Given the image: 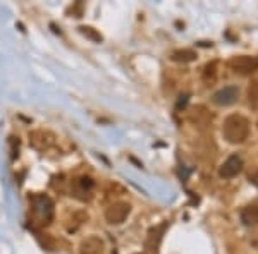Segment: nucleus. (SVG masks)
I'll use <instances>...</instances> for the list:
<instances>
[{
  "label": "nucleus",
  "instance_id": "nucleus-8",
  "mask_svg": "<svg viewBox=\"0 0 258 254\" xmlns=\"http://www.w3.org/2000/svg\"><path fill=\"white\" fill-rule=\"evenodd\" d=\"M167 222H164L162 225H159V227H155V228H150V232H148V237H147V249L148 251H152V252H157V247H159V244H160V240H162V235H164V232H165V228H167Z\"/></svg>",
  "mask_w": 258,
  "mask_h": 254
},
{
  "label": "nucleus",
  "instance_id": "nucleus-11",
  "mask_svg": "<svg viewBox=\"0 0 258 254\" xmlns=\"http://www.w3.org/2000/svg\"><path fill=\"white\" fill-rule=\"evenodd\" d=\"M197 59V53L195 50H189V48H184V50H176L172 53V60L176 62H191Z\"/></svg>",
  "mask_w": 258,
  "mask_h": 254
},
{
  "label": "nucleus",
  "instance_id": "nucleus-13",
  "mask_svg": "<svg viewBox=\"0 0 258 254\" xmlns=\"http://www.w3.org/2000/svg\"><path fill=\"white\" fill-rule=\"evenodd\" d=\"M80 30H81V33H83V35H85V36H88V38L95 40V41H102V36H100L98 33L93 30V28H86V26H81Z\"/></svg>",
  "mask_w": 258,
  "mask_h": 254
},
{
  "label": "nucleus",
  "instance_id": "nucleus-9",
  "mask_svg": "<svg viewBox=\"0 0 258 254\" xmlns=\"http://www.w3.org/2000/svg\"><path fill=\"white\" fill-rule=\"evenodd\" d=\"M241 220L244 225H256L258 227V205H249L241 211Z\"/></svg>",
  "mask_w": 258,
  "mask_h": 254
},
{
  "label": "nucleus",
  "instance_id": "nucleus-12",
  "mask_svg": "<svg viewBox=\"0 0 258 254\" xmlns=\"http://www.w3.org/2000/svg\"><path fill=\"white\" fill-rule=\"evenodd\" d=\"M248 100L253 107H258V81L251 82V86L248 88Z\"/></svg>",
  "mask_w": 258,
  "mask_h": 254
},
{
  "label": "nucleus",
  "instance_id": "nucleus-14",
  "mask_svg": "<svg viewBox=\"0 0 258 254\" xmlns=\"http://www.w3.org/2000/svg\"><path fill=\"white\" fill-rule=\"evenodd\" d=\"M249 182H251L253 186L258 187V170H256V172H253V174H249Z\"/></svg>",
  "mask_w": 258,
  "mask_h": 254
},
{
  "label": "nucleus",
  "instance_id": "nucleus-2",
  "mask_svg": "<svg viewBox=\"0 0 258 254\" xmlns=\"http://www.w3.org/2000/svg\"><path fill=\"white\" fill-rule=\"evenodd\" d=\"M31 211L36 218L40 220V223H50L53 218V201L45 194H35L30 199Z\"/></svg>",
  "mask_w": 258,
  "mask_h": 254
},
{
  "label": "nucleus",
  "instance_id": "nucleus-5",
  "mask_svg": "<svg viewBox=\"0 0 258 254\" xmlns=\"http://www.w3.org/2000/svg\"><path fill=\"white\" fill-rule=\"evenodd\" d=\"M241 168H243V160H241L238 155H232L224 161L219 174H220V177H224V179H232L241 172Z\"/></svg>",
  "mask_w": 258,
  "mask_h": 254
},
{
  "label": "nucleus",
  "instance_id": "nucleus-7",
  "mask_svg": "<svg viewBox=\"0 0 258 254\" xmlns=\"http://www.w3.org/2000/svg\"><path fill=\"white\" fill-rule=\"evenodd\" d=\"M81 254H105V244L100 237H88L80 245Z\"/></svg>",
  "mask_w": 258,
  "mask_h": 254
},
{
  "label": "nucleus",
  "instance_id": "nucleus-1",
  "mask_svg": "<svg viewBox=\"0 0 258 254\" xmlns=\"http://www.w3.org/2000/svg\"><path fill=\"white\" fill-rule=\"evenodd\" d=\"M222 134L231 144L244 143L249 136V120L241 114H232L226 117L222 126Z\"/></svg>",
  "mask_w": 258,
  "mask_h": 254
},
{
  "label": "nucleus",
  "instance_id": "nucleus-15",
  "mask_svg": "<svg viewBox=\"0 0 258 254\" xmlns=\"http://www.w3.org/2000/svg\"><path fill=\"white\" fill-rule=\"evenodd\" d=\"M114 254H115V252H114Z\"/></svg>",
  "mask_w": 258,
  "mask_h": 254
},
{
  "label": "nucleus",
  "instance_id": "nucleus-4",
  "mask_svg": "<svg viewBox=\"0 0 258 254\" xmlns=\"http://www.w3.org/2000/svg\"><path fill=\"white\" fill-rule=\"evenodd\" d=\"M129 213H131V205H129V203L119 201V203H114V205H110L107 208L105 220L110 225H119L127 218Z\"/></svg>",
  "mask_w": 258,
  "mask_h": 254
},
{
  "label": "nucleus",
  "instance_id": "nucleus-6",
  "mask_svg": "<svg viewBox=\"0 0 258 254\" xmlns=\"http://www.w3.org/2000/svg\"><path fill=\"white\" fill-rule=\"evenodd\" d=\"M238 95L239 91L236 86H226V88L219 90L217 93L214 95V103L215 105H220V107H227L231 105V103H234L236 100H238Z\"/></svg>",
  "mask_w": 258,
  "mask_h": 254
},
{
  "label": "nucleus",
  "instance_id": "nucleus-3",
  "mask_svg": "<svg viewBox=\"0 0 258 254\" xmlns=\"http://www.w3.org/2000/svg\"><path fill=\"white\" fill-rule=\"evenodd\" d=\"M229 67L234 70V72L243 74V76H248V74H253L255 70H258V57L236 55L229 60Z\"/></svg>",
  "mask_w": 258,
  "mask_h": 254
},
{
  "label": "nucleus",
  "instance_id": "nucleus-10",
  "mask_svg": "<svg viewBox=\"0 0 258 254\" xmlns=\"http://www.w3.org/2000/svg\"><path fill=\"white\" fill-rule=\"evenodd\" d=\"M91 189H93V181H91L90 177H81L74 181V196H76V198H78V194H88V198H90Z\"/></svg>",
  "mask_w": 258,
  "mask_h": 254
}]
</instances>
